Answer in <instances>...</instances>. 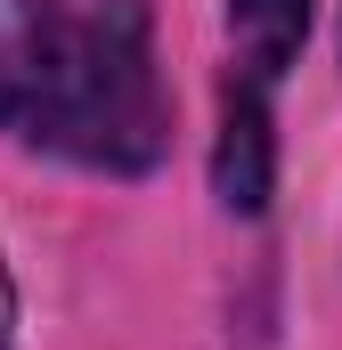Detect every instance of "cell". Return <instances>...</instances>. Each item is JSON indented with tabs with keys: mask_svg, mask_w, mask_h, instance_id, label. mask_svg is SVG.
Wrapping results in <instances>:
<instances>
[{
	"mask_svg": "<svg viewBox=\"0 0 342 350\" xmlns=\"http://www.w3.org/2000/svg\"><path fill=\"white\" fill-rule=\"evenodd\" d=\"M0 139L82 172H155L171 147L155 8L0 0Z\"/></svg>",
	"mask_w": 342,
	"mask_h": 350,
	"instance_id": "cell-1",
	"label": "cell"
},
{
	"mask_svg": "<svg viewBox=\"0 0 342 350\" xmlns=\"http://www.w3.org/2000/svg\"><path fill=\"white\" fill-rule=\"evenodd\" d=\"M269 179H277V139H269V90L228 74V98H220V139H212V187L228 212L253 220L269 204Z\"/></svg>",
	"mask_w": 342,
	"mask_h": 350,
	"instance_id": "cell-2",
	"label": "cell"
},
{
	"mask_svg": "<svg viewBox=\"0 0 342 350\" xmlns=\"http://www.w3.org/2000/svg\"><path fill=\"white\" fill-rule=\"evenodd\" d=\"M228 41H237V74L277 90L310 41V0H228Z\"/></svg>",
	"mask_w": 342,
	"mask_h": 350,
	"instance_id": "cell-3",
	"label": "cell"
},
{
	"mask_svg": "<svg viewBox=\"0 0 342 350\" xmlns=\"http://www.w3.org/2000/svg\"><path fill=\"white\" fill-rule=\"evenodd\" d=\"M0 350H16V277L0 261Z\"/></svg>",
	"mask_w": 342,
	"mask_h": 350,
	"instance_id": "cell-4",
	"label": "cell"
}]
</instances>
